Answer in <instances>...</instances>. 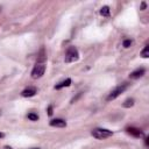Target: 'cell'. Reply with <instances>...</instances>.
<instances>
[{
  "instance_id": "8",
  "label": "cell",
  "mask_w": 149,
  "mask_h": 149,
  "mask_svg": "<svg viewBox=\"0 0 149 149\" xmlns=\"http://www.w3.org/2000/svg\"><path fill=\"white\" fill-rule=\"evenodd\" d=\"M144 72H146V70H144L143 68H141V69H136L135 71H133V72L129 74V78H132V79H137V78L142 77V76L144 74Z\"/></svg>"
},
{
  "instance_id": "4",
  "label": "cell",
  "mask_w": 149,
  "mask_h": 149,
  "mask_svg": "<svg viewBox=\"0 0 149 149\" xmlns=\"http://www.w3.org/2000/svg\"><path fill=\"white\" fill-rule=\"evenodd\" d=\"M44 72H45V63L37 62L35 64V66L33 68V70H31V78L38 79L44 74Z\"/></svg>"
},
{
  "instance_id": "5",
  "label": "cell",
  "mask_w": 149,
  "mask_h": 149,
  "mask_svg": "<svg viewBox=\"0 0 149 149\" xmlns=\"http://www.w3.org/2000/svg\"><path fill=\"white\" fill-rule=\"evenodd\" d=\"M126 130H127L128 134L133 135L134 137H142L144 135V133L140 128H136V127H127Z\"/></svg>"
},
{
  "instance_id": "17",
  "label": "cell",
  "mask_w": 149,
  "mask_h": 149,
  "mask_svg": "<svg viewBox=\"0 0 149 149\" xmlns=\"http://www.w3.org/2000/svg\"><path fill=\"white\" fill-rule=\"evenodd\" d=\"M1 137H3V134H2V133H0V139H1Z\"/></svg>"
},
{
  "instance_id": "16",
  "label": "cell",
  "mask_w": 149,
  "mask_h": 149,
  "mask_svg": "<svg viewBox=\"0 0 149 149\" xmlns=\"http://www.w3.org/2000/svg\"><path fill=\"white\" fill-rule=\"evenodd\" d=\"M146 8V3L144 2H142V9H144Z\"/></svg>"
},
{
  "instance_id": "18",
  "label": "cell",
  "mask_w": 149,
  "mask_h": 149,
  "mask_svg": "<svg viewBox=\"0 0 149 149\" xmlns=\"http://www.w3.org/2000/svg\"><path fill=\"white\" fill-rule=\"evenodd\" d=\"M33 149H40V148H33Z\"/></svg>"
},
{
  "instance_id": "13",
  "label": "cell",
  "mask_w": 149,
  "mask_h": 149,
  "mask_svg": "<svg viewBox=\"0 0 149 149\" xmlns=\"http://www.w3.org/2000/svg\"><path fill=\"white\" fill-rule=\"evenodd\" d=\"M27 116H28V119L31 120V121H37V120H38V115H37L36 113H29Z\"/></svg>"
},
{
  "instance_id": "7",
  "label": "cell",
  "mask_w": 149,
  "mask_h": 149,
  "mask_svg": "<svg viewBox=\"0 0 149 149\" xmlns=\"http://www.w3.org/2000/svg\"><path fill=\"white\" fill-rule=\"evenodd\" d=\"M36 93H37V90L35 87H28V88H24L21 92V95L27 98V97H34Z\"/></svg>"
},
{
  "instance_id": "9",
  "label": "cell",
  "mask_w": 149,
  "mask_h": 149,
  "mask_svg": "<svg viewBox=\"0 0 149 149\" xmlns=\"http://www.w3.org/2000/svg\"><path fill=\"white\" fill-rule=\"evenodd\" d=\"M70 85H71V79H70V78H66L65 80H63V81L58 83L57 85H55V90H61V88L68 87V86H70Z\"/></svg>"
},
{
  "instance_id": "2",
  "label": "cell",
  "mask_w": 149,
  "mask_h": 149,
  "mask_svg": "<svg viewBox=\"0 0 149 149\" xmlns=\"http://www.w3.org/2000/svg\"><path fill=\"white\" fill-rule=\"evenodd\" d=\"M128 86H129L128 83H122V84L118 85V86H116V87L108 94V97H107V101H111V100H114L115 98H118L121 93H123V92L128 88Z\"/></svg>"
},
{
  "instance_id": "14",
  "label": "cell",
  "mask_w": 149,
  "mask_h": 149,
  "mask_svg": "<svg viewBox=\"0 0 149 149\" xmlns=\"http://www.w3.org/2000/svg\"><path fill=\"white\" fill-rule=\"evenodd\" d=\"M132 43H133V41H132V40H125V41H123V43H122V45H123L125 48H129V47L132 45Z\"/></svg>"
},
{
  "instance_id": "10",
  "label": "cell",
  "mask_w": 149,
  "mask_h": 149,
  "mask_svg": "<svg viewBox=\"0 0 149 149\" xmlns=\"http://www.w3.org/2000/svg\"><path fill=\"white\" fill-rule=\"evenodd\" d=\"M109 13H111V10H109V7H108V6H104V7H101V9H100V14H101L102 16H109Z\"/></svg>"
},
{
  "instance_id": "1",
  "label": "cell",
  "mask_w": 149,
  "mask_h": 149,
  "mask_svg": "<svg viewBox=\"0 0 149 149\" xmlns=\"http://www.w3.org/2000/svg\"><path fill=\"white\" fill-rule=\"evenodd\" d=\"M91 135L97 140H105V139L112 136L113 132L108 130V129H105V128H95L91 132Z\"/></svg>"
},
{
  "instance_id": "6",
  "label": "cell",
  "mask_w": 149,
  "mask_h": 149,
  "mask_svg": "<svg viewBox=\"0 0 149 149\" xmlns=\"http://www.w3.org/2000/svg\"><path fill=\"white\" fill-rule=\"evenodd\" d=\"M50 126L51 127H58V128H63L66 127V121L63 119H52L50 121Z\"/></svg>"
},
{
  "instance_id": "12",
  "label": "cell",
  "mask_w": 149,
  "mask_h": 149,
  "mask_svg": "<svg viewBox=\"0 0 149 149\" xmlns=\"http://www.w3.org/2000/svg\"><path fill=\"white\" fill-rule=\"evenodd\" d=\"M141 56H142L143 58H148V57H149V45H148V44L144 45L143 50L141 51Z\"/></svg>"
},
{
  "instance_id": "15",
  "label": "cell",
  "mask_w": 149,
  "mask_h": 149,
  "mask_svg": "<svg viewBox=\"0 0 149 149\" xmlns=\"http://www.w3.org/2000/svg\"><path fill=\"white\" fill-rule=\"evenodd\" d=\"M48 115H52V106L51 105L48 107Z\"/></svg>"
},
{
  "instance_id": "11",
  "label": "cell",
  "mask_w": 149,
  "mask_h": 149,
  "mask_svg": "<svg viewBox=\"0 0 149 149\" xmlns=\"http://www.w3.org/2000/svg\"><path fill=\"white\" fill-rule=\"evenodd\" d=\"M133 105H134V99H133V98H128V99H126L125 102L122 104V106L126 107V108H129V107H132Z\"/></svg>"
},
{
  "instance_id": "3",
  "label": "cell",
  "mask_w": 149,
  "mask_h": 149,
  "mask_svg": "<svg viewBox=\"0 0 149 149\" xmlns=\"http://www.w3.org/2000/svg\"><path fill=\"white\" fill-rule=\"evenodd\" d=\"M79 59V52L76 47H69L65 52V63H73Z\"/></svg>"
}]
</instances>
